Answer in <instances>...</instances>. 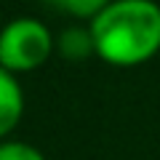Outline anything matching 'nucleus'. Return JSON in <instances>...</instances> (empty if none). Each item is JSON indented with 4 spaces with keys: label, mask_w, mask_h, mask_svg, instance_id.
Wrapping results in <instances>:
<instances>
[{
    "label": "nucleus",
    "mask_w": 160,
    "mask_h": 160,
    "mask_svg": "<svg viewBox=\"0 0 160 160\" xmlns=\"http://www.w3.org/2000/svg\"><path fill=\"white\" fill-rule=\"evenodd\" d=\"M88 29L99 59L112 67H136L160 51V6L155 0H112Z\"/></svg>",
    "instance_id": "1"
},
{
    "label": "nucleus",
    "mask_w": 160,
    "mask_h": 160,
    "mask_svg": "<svg viewBox=\"0 0 160 160\" xmlns=\"http://www.w3.org/2000/svg\"><path fill=\"white\" fill-rule=\"evenodd\" d=\"M53 35L40 19L22 16L0 29V67L8 72H32L53 51Z\"/></svg>",
    "instance_id": "2"
},
{
    "label": "nucleus",
    "mask_w": 160,
    "mask_h": 160,
    "mask_svg": "<svg viewBox=\"0 0 160 160\" xmlns=\"http://www.w3.org/2000/svg\"><path fill=\"white\" fill-rule=\"evenodd\" d=\"M24 115V91L13 72L0 67V142L19 126Z\"/></svg>",
    "instance_id": "3"
},
{
    "label": "nucleus",
    "mask_w": 160,
    "mask_h": 160,
    "mask_svg": "<svg viewBox=\"0 0 160 160\" xmlns=\"http://www.w3.org/2000/svg\"><path fill=\"white\" fill-rule=\"evenodd\" d=\"M56 48L64 59H72V62H80V59H88L91 53H96L91 29H83V27L64 29L56 40Z\"/></svg>",
    "instance_id": "4"
},
{
    "label": "nucleus",
    "mask_w": 160,
    "mask_h": 160,
    "mask_svg": "<svg viewBox=\"0 0 160 160\" xmlns=\"http://www.w3.org/2000/svg\"><path fill=\"white\" fill-rule=\"evenodd\" d=\"M51 3H56L59 8H64L67 13H72L78 19H91L93 22L112 0H51Z\"/></svg>",
    "instance_id": "5"
},
{
    "label": "nucleus",
    "mask_w": 160,
    "mask_h": 160,
    "mask_svg": "<svg viewBox=\"0 0 160 160\" xmlns=\"http://www.w3.org/2000/svg\"><path fill=\"white\" fill-rule=\"evenodd\" d=\"M0 160H46V155L27 142L6 139V142H0Z\"/></svg>",
    "instance_id": "6"
}]
</instances>
